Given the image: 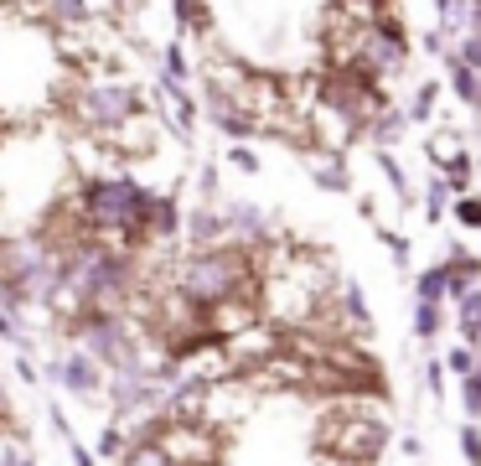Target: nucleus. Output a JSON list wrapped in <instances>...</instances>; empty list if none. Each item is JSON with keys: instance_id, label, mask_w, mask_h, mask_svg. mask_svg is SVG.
Instances as JSON below:
<instances>
[{"instance_id": "nucleus-1", "label": "nucleus", "mask_w": 481, "mask_h": 466, "mask_svg": "<svg viewBox=\"0 0 481 466\" xmlns=\"http://www.w3.org/2000/svg\"><path fill=\"white\" fill-rule=\"evenodd\" d=\"M316 466H378L394 445V415L383 399H332L311 415Z\"/></svg>"}, {"instance_id": "nucleus-2", "label": "nucleus", "mask_w": 481, "mask_h": 466, "mask_svg": "<svg viewBox=\"0 0 481 466\" xmlns=\"http://www.w3.org/2000/svg\"><path fill=\"white\" fill-rule=\"evenodd\" d=\"M264 280V255L244 244H212V249H182L171 264V291L187 296L192 306H212Z\"/></svg>"}, {"instance_id": "nucleus-3", "label": "nucleus", "mask_w": 481, "mask_h": 466, "mask_svg": "<svg viewBox=\"0 0 481 466\" xmlns=\"http://www.w3.org/2000/svg\"><path fill=\"white\" fill-rule=\"evenodd\" d=\"M150 197H156V192L140 187V176H129V171H109V176H94V182L78 187L88 229L99 233L109 249H120V238H129V233L140 229Z\"/></svg>"}, {"instance_id": "nucleus-4", "label": "nucleus", "mask_w": 481, "mask_h": 466, "mask_svg": "<svg viewBox=\"0 0 481 466\" xmlns=\"http://www.w3.org/2000/svg\"><path fill=\"white\" fill-rule=\"evenodd\" d=\"M73 120L88 130V135H114V130H125L129 120H140L146 114V99H140V88L129 84H84L73 94Z\"/></svg>"}, {"instance_id": "nucleus-5", "label": "nucleus", "mask_w": 481, "mask_h": 466, "mask_svg": "<svg viewBox=\"0 0 481 466\" xmlns=\"http://www.w3.org/2000/svg\"><path fill=\"white\" fill-rule=\"evenodd\" d=\"M47 379L58 383L63 394H73V399H104L109 373H104V363L88 358L84 347H63L58 358L47 363Z\"/></svg>"}, {"instance_id": "nucleus-6", "label": "nucleus", "mask_w": 481, "mask_h": 466, "mask_svg": "<svg viewBox=\"0 0 481 466\" xmlns=\"http://www.w3.org/2000/svg\"><path fill=\"white\" fill-rule=\"evenodd\" d=\"M440 270H445V300H460L466 291L481 285V255H471V249H450Z\"/></svg>"}, {"instance_id": "nucleus-7", "label": "nucleus", "mask_w": 481, "mask_h": 466, "mask_svg": "<svg viewBox=\"0 0 481 466\" xmlns=\"http://www.w3.org/2000/svg\"><path fill=\"white\" fill-rule=\"evenodd\" d=\"M450 306H456V332H460V342L481 353V285H477V291H466L460 300H450Z\"/></svg>"}, {"instance_id": "nucleus-8", "label": "nucleus", "mask_w": 481, "mask_h": 466, "mask_svg": "<svg viewBox=\"0 0 481 466\" xmlns=\"http://www.w3.org/2000/svg\"><path fill=\"white\" fill-rule=\"evenodd\" d=\"M440 332H445V306H435V300H414V342L419 347H435Z\"/></svg>"}, {"instance_id": "nucleus-9", "label": "nucleus", "mask_w": 481, "mask_h": 466, "mask_svg": "<svg viewBox=\"0 0 481 466\" xmlns=\"http://www.w3.org/2000/svg\"><path fill=\"white\" fill-rule=\"evenodd\" d=\"M316 187H321V192H342V197L352 192V171H347V161H342V150L326 156V161L316 166Z\"/></svg>"}, {"instance_id": "nucleus-10", "label": "nucleus", "mask_w": 481, "mask_h": 466, "mask_svg": "<svg viewBox=\"0 0 481 466\" xmlns=\"http://www.w3.org/2000/svg\"><path fill=\"white\" fill-rule=\"evenodd\" d=\"M445 67H450V94H456L460 104H481V73L460 67L456 58H445Z\"/></svg>"}, {"instance_id": "nucleus-11", "label": "nucleus", "mask_w": 481, "mask_h": 466, "mask_svg": "<svg viewBox=\"0 0 481 466\" xmlns=\"http://www.w3.org/2000/svg\"><path fill=\"white\" fill-rule=\"evenodd\" d=\"M456 394H460V415L481 425V363L466 373V379H456Z\"/></svg>"}, {"instance_id": "nucleus-12", "label": "nucleus", "mask_w": 481, "mask_h": 466, "mask_svg": "<svg viewBox=\"0 0 481 466\" xmlns=\"http://www.w3.org/2000/svg\"><path fill=\"white\" fill-rule=\"evenodd\" d=\"M125 420H114V415H109V425L104 430H99V445H94V456H99V462H120V451H125Z\"/></svg>"}, {"instance_id": "nucleus-13", "label": "nucleus", "mask_w": 481, "mask_h": 466, "mask_svg": "<svg viewBox=\"0 0 481 466\" xmlns=\"http://www.w3.org/2000/svg\"><path fill=\"white\" fill-rule=\"evenodd\" d=\"M440 363H445V373H450V379H466V373L481 363V353H477V347H466V342H450V347L440 353Z\"/></svg>"}, {"instance_id": "nucleus-14", "label": "nucleus", "mask_w": 481, "mask_h": 466, "mask_svg": "<svg viewBox=\"0 0 481 466\" xmlns=\"http://www.w3.org/2000/svg\"><path fill=\"white\" fill-rule=\"evenodd\" d=\"M414 300L450 306V300H445V270H440V264H430V270H419V275H414Z\"/></svg>"}, {"instance_id": "nucleus-15", "label": "nucleus", "mask_w": 481, "mask_h": 466, "mask_svg": "<svg viewBox=\"0 0 481 466\" xmlns=\"http://www.w3.org/2000/svg\"><path fill=\"white\" fill-rule=\"evenodd\" d=\"M109 466H171L161 451L150 441H125V451H120V462H109Z\"/></svg>"}, {"instance_id": "nucleus-16", "label": "nucleus", "mask_w": 481, "mask_h": 466, "mask_svg": "<svg viewBox=\"0 0 481 466\" xmlns=\"http://www.w3.org/2000/svg\"><path fill=\"white\" fill-rule=\"evenodd\" d=\"M42 11H52V22L63 26H88V0H42Z\"/></svg>"}, {"instance_id": "nucleus-17", "label": "nucleus", "mask_w": 481, "mask_h": 466, "mask_svg": "<svg viewBox=\"0 0 481 466\" xmlns=\"http://www.w3.org/2000/svg\"><path fill=\"white\" fill-rule=\"evenodd\" d=\"M435 104H440V84H419V88H414V104L404 109V120H414V125H424V120L435 114Z\"/></svg>"}, {"instance_id": "nucleus-18", "label": "nucleus", "mask_w": 481, "mask_h": 466, "mask_svg": "<svg viewBox=\"0 0 481 466\" xmlns=\"http://www.w3.org/2000/svg\"><path fill=\"white\" fill-rule=\"evenodd\" d=\"M456 445H460V462L466 466H481V425L477 420L456 425Z\"/></svg>"}, {"instance_id": "nucleus-19", "label": "nucleus", "mask_w": 481, "mask_h": 466, "mask_svg": "<svg viewBox=\"0 0 481 466\" xmlns=\"http://www.w3.org/2000/svg\"><path fill=\"white\" fill-rule=\"evenodd\" d=\"M176 5V22L187 26V31H208L212 26V16H208V5L202 0H171Z\"/></svg>"}, {"instance_id": "nucleus-20", "label": "nucleus", "mask_w": 481, "mask_h": 466, "mask_svg": "<svg viewBox=\"0 0 481 466\" xmlns=\"http://www.w3.org/2000/svg\"><path fill=\"white\" fill-rule=\"evenodd\" d=\"M456 223L460 229H471V233H481V197H456Z\"/></svg>"}, {"instance_id": "nucleus-21", "label": "nucleus", "mask_w": 481, "mask_h": 466, "mask_svg": "<svg viewBox=\"0 0 481 466\" xmlns=\"http://www.w3.org/2000/svg\"><path fill=\"white\" fill-rule=\"evenodd\" d=\"M445 58H456L460 67L481 73V42H477V37H460V47H456V52H445Z\"/></svg>"}, {"instance_id": "nucleus-22", "label": "nucleus", "mask_w": 481, "mask_h": 466, "mask_svg": "<svg viewBox=\"0 0 481 466\" xmlns=\"http://www.w3.org/2000/svg\"><path fill=\"white\" fill-rule=\"evenodd\" d=\"M445 379H450V373H445V363L440 358L424 363V389H430V399H445Z\"/></svg>"}, {"instance_id": "nucleus-23", "label": "nucleus", "mask_w": 481, "mask_h": 466, "mask_svg": "<svg viewBox=\"0 0 481 466\" xmlns=\"http://www.w3.org/2000/svg\"><path fill=\"white\" fill-rule=\"evenodd\" d=\"M445 192H450V187H445L440 176L430 182V192H424V212H430V223H440V218H445Z\"/></svg>"}, {"instance_id": "nucleus-24", "label": "nucleus", "mask_w": 481, "mask_h": 466, "mask_svg": "<svg viewBox=\"0 0 481 466\" xmlns=\"http://www.w3.org/2000/svg\"><path fill=\"white\" fill-rule=\"evenodd\" d=\"M187 52H182V47H166V78L171 84H187Z\"/></svg>"}, {"instance_id": "nucleus-25", "label": "nucleus", "mask_w": 481, "mask_h": 466, "mask_svg": "<svg viewBox=\"0 0 481 466\" xmlns=\"http://www.w3.org/2000/svg\"><path fill=\"white\" fill-rule=\"evenodd\" d=\"M228 161H233V166H238V171H249V176H254V171H259V156H254L249 146H233V150H228Z\"/></svg>"}, {"instance_id": "nucleus-26", "label": "nucleus", "mask_w": 481, "mask_h": 466, "mask_svg": "<svg viewBox=\"0 0 481 466\" xmlns=\"http://www.w3.org/2000/svg\"><path fill=\"white\" fill-rule=\"evenodd\" d=\"M466 37L481 42V0H466Z\"/></svg>"}, {"instance_id": "nucleus-27", "label": "nucleus", "mask_w": 481, "mask_h": 466, "mask_svg": "<svg viewBox=\"0 0 481 466\" xmlns=\"http://www.w3.org/2000/svg\"><path fill=\"white\" fill-rule=\"evenodd\" d=\"M67 456H73V466H99V456H94L84 441H67Z\"/></svg>"}, {"instance_id": "nucleus-28", "label": "nucleus", "mask_w": 481, "mask_h": 466, "mask_svg": "<svg viewBox=\"0 0 481 466\" xmlns=\"http://www.w3.org/2000/svg\"><path fill=\"white\" fill-rule=\"evenodd\" d=\"M404 456H414L419 462V456H424V441H419V435H404Z\"/></svg>"}, {"instance_id": "nucleus-29", "label": "nucleus", "mask_w": 481, "mask_h": 466, "mask_svg": "<svg viewBox=\"0 0 481 466\" xmlns=\"http://www.w3.org/2000/svg\"><path fill=\"white\" fill-rule=\"evenodd\" d=\"M22 466H37V456H22Z\"/></svg>"}]
</instances>
